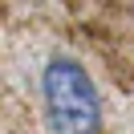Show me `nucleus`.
<instances>
[{
	"label": "nucleus",
	"instance_id": "1",
	"mask_svg": "<svg viewBox=\"0 0 134 134\" xmlns=\"http://www.w3.org/2000/svg\"><path fill=\"white\" fill-rule=\"evenodd\" d=\"M45 114H49L53 134H98L102 130V98L93 77L85 73L81 61L73 57H49L41 73Z\"/></svg>",
	"mask_w": 134,
	"mask_h": 134
}]
</instances>
